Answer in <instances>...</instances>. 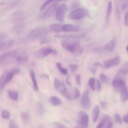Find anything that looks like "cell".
<instances>
[{
    "instance_id": "6da1fadb",
    "label": "cell",
    "mask_w": 128,
    "mask_h": 128,
    "mask_svg": "<svg viewBox=\"0 0 128 128\" xmlns=\"http://www.w3.org/2000/svg\"><path fill=\"white\" fill-rule=\"evenodd\" d=\"M62 47L72 54H80L82 50L80 42L78 40H66L61 42Z\"/></svg>"
},
{
    "instance_id": "7a4b0ae2",
    "label": "cell",
    "mask_w": 128,
    "mask_h": 128,
    "mask_svg": "<svg viewBox=\"0 0 128 128\" xmlns=\"http://www.w3.org/2000/svg\"><path fill=\"white\" fill-rule=\"evenodd\" d=\"M20 72V69L18 68H14L12 69L6 70L1 75L0 78V88L2 90L4 86L8 84L12 78L14 76Z\"/></svg>"
},
{
    "instance_id": "3957f363",
    "label": "cell",
    "mask_w": 128,
    "mask_h": 128,
    "mask_svg": "<svg viewBox=\"0 0 128 128\" xmlns=\"http://www.w3.org/2000/svg\"><path fill=\"white\" fill-rule=\"evenodd\" d=\"M88 14V12L86 8H80L72 10L68 14V17L70 20H78L86 18Z\"/></svg>"
},
{
    "instance_id": "277c9868",
    "label": "cell",
    "mask_w": 128,
    "mask_h": 128,
    "mask_svg": "<svg viewBox=\"0 0 128 128\" xmlns=\"http://www.w3.org/2000/svg\"><path fill=\"white\" fill-rule=\"evenodd\" d=\"M49 32L48 28L45 26H39L32 30L30 34L32 39H37L44 38Z\"/></svg>"
},
{
    "instance_id": "5b68a950",
    "label": "cell",
    "mask_w": 128,
    "mask_h": 128,
    "mask_svg": "<svg viewBox=\"0 0 128 128\" xmlns=\"http://www.w3.org/2000/svg\"><path fill=\"white\" fill-rule=\"evenodd\" d=\"M58 6V3L56 2L52 4L48 8H44L43 11L41 12L38 16V18L40 19H45L47 18L52 16L54 13H56V11Z\"/></svg>"
},
{
    "instance_id": "8992f818",
    "label": "cell",
    "mask_w": 128,
    "mask_h": 128,
    "mask_svg": "<svg viewBox=\"0 0 128 128\" xmlns=\"http://www.w3.org/2000/svg\"><path fill=\"white\" fill-rule=\"evenodd\" d=\"M67 10V6L66 4L62 3L59 5L56 11V20L60 22H64Z\"/></svg>"
},
{
    "instance_id": "52a82bcc",
    "label": "cell",
    "mask_w": 128,
    "mask_h": 128,
    "mask_svg": "<svg viewBox=\"0 0 128 128\" xmlns=\"http://www.w3.org/2000/svg\"><path fill=\"white\" fill-rule=\"evenodd\" d=\"M57 51L56 50L50 47L46 46L43 47L38 50L35 53V56L36 58H40L48 56L50 54H56Z\"/></svg>"
},
{
    "instance_id": "ba28073f",
    "label": "cell",
    "mask_w": 128,
    "mask_h": 128,
    "mask_svg": "<svg viewBox=\"0 0 128 128\" xmlns=\"http://www.w3.org/2000/svg\"><path fill=\"white\" fill-rule=\"evenodd\" d=\"M54 36L64 40H78L84 38L85 35L84 34H57Z\"/></svg>"
},
{
    "instance_id": "9c48e42d",
    "label": "cell",
    "mask_w": 128,
    "mask_h": 128,
    "mask_svg": "<svg viewBox=\"0 0 128 128\" xmlns=\"http://www.w3.org/2000/svg\"><path fill=\"white\" fill-rule=\"evenodd\" d=\"M89 118L88 116L84 111H80L78 114V124H79L82 128H88V125Z\"/></svg>"
},
{
    "instance_id": "30bf717a",
    "label": "cell",
    "mask_w": 128,
    "mask_h": 128,
    "mask_svg": "<svg viewBox=\"0 0 128 128\" xmlns=\"http://www.w3.org/2000/svg\"><path fill=\"white\" fill-rule=\"evenodd\" d=\"M16 54V50H12L4 53L0 56V62L2 64H8Z\"/></svg>"
},
{
    "instance_id": "8fae6325",
    "label": "cell",
    "mask_w": 128,
    "mask_h": 128,
    "mask_svg": "<svg viewBox=\"0 0 128 128\" xmlns=\"http://www.w3.org/2000/svg\"><path fill=\"white\" fill-rule=\"evenodd\" d=\"M80 104L86 110H88L90 108V100L89 98V92L88 90H85L83 92L81 97Z\"/></svg>"
},
{
    "instance_id": "7c38bea8",
    "label": "cell",
    "mask_w": 128,
    "mask_h": 128,
    "mask_svg": "<svg viewBox=\"0 0 128 128\" xmlns=\"http://www.w3.org/2000/svg\"><path fill=\"white\" fill-rule=\"evenodd\" d=\"M12 19L14 24L23 22V20L25 19V14L22 10L15 12L12 16Z\"/></svg>"
},
{
    "instance_id": "4fadbf2b",
    "label": "cell",
    "mask_w": 128,
    "mask_h": 128,
    "mask_svg": "<svg viewBox=\"0 0 128 128\" xmlns=\"http://www.w3.org/2000/svg\"><path fill=\"white\" fill-rule=\"evenodd\" d=\"M120 62V58L119 56H117L112 59L104 61V66L106 68H109L112 66H118Z\"/></svg>"
},
{
    "instance_id": "5bb4252c",
    "label": "cell",
    "mask_w": 128,
    "mask_h": 128,
    "mask_svg": "<svg viewBox=\"0 0 128 128\" xmlns=\"http://www.w3.org/2000/svg\"><path fill=\"white\" fill-rule=\"evenodd\" d=\"M80 30V28L70 24H63L62 26V31L66 32H76Z\"/></svg>"
},
{
    "instance_id": "9a60e30c",
    "label": "cell",
    "mask_w": 128,
    "mask_h": 128,
    "mask_svg": "<svg viewBox=\"0 0 128 128\" xmlns=\"http://www.w3.org/2000/svg\"><path fill=\"white\" fill-rule=\"evenodd\" d=\"M112 85L114 88L118 92H120L122 89L126 86L124 81L123 80L114 78L112 82Z\"/></svg>"
},
{
    "instance_id": "2e32d148",
    "label": "cell",
    "mask_w": 128,
    "mask_h": 128,
    "mask_svg": "<svg viewBox=\"0 0 128 128\" xmlns=\"http://www.w3.org/2000/svg\"><path fill=\"white\" fill-rule=\"evenodd\" d=\"M13 40H8L0 42V51L6 50L10 48L14 44Z\"/></svg>"
},
{
    "instance_id": "e0dca14e",
    "label": "cell",
    "mask_w": 128,
    "mask_h": 128,
    "mask_svg": "<svg viewBox=\"0 0 128 128\" xmlns=\"http://www.w3.org/2000/svg\"><path fill=\"white\" fill-rule=\"evenodd\" d=\"M62 25L60 24H53L50 25L48 28L49 32L58 34L62 32Z\"/></svg>"
},
{
    "instance_id": "ac0fdd59",
    "label": "cell",
    "mask_w": 128,
    "mask_h": 128,
    "mask_svg": "<svg viewBox=\"0 0 128 128\" xmlns=\"http://www.w3.org/2000/svg\"><path fill=\"white\" fill-rule=\"evenodd\" d=\"M115 44H116V40L115 39H112V40L108 42L104 46V49L106 52H111L113 51V50H114Z\"/></svg>"
},
{
    "instance_id": "d6986e66",
    "label": "cell",
    "mask_w": 128,
    "mask_h": 128,
    "mask_svg": "<svg viewBox=\"0 0 128 128\" xmlns=\"http://www.w3.org/2000/svg\"><path fill=\"white\" fill-rule=\"evenodd\" d=\"M16 62L18 63H22L26 62L28 59V56L25 54H16L15 56Z\"/></svg>"
},
{
    "instance_id": "ffe728a7",
    "label": "cell",
    "mask_w": 128,
    "mask_h": 128,
    "mask_svg": "<svg viewBox=\"0 0 128 128\" xmlns=\"http://www.w3.org/2000/svg\"><path fill=\"white\" fill-rule=\"evenodd\" d=\"M120 92L122 101L125 102L128 100V89L126 86L122 89Z\"/></svg>"
},
{
    "instance_id": "44dd1931",
    "label": "cell",
    "mask_w": 128,
    "mask_h": 128,
    "mask_svg": "<svg viewBox=\"0 0 128 128\" xmlns=\"http://www.w3.org/2000/svg\"><path fill=\"white\" fill-rule=\"evenodd\" d=\"M29 74H30V76L31 78V79L32 80V82L34 88L36 90L38 91V83H37V82H36V76H35L34 72L33 70H30V72H29Z\"/></svg>"
},
{
    "instance_id": "7402d4cb",
    "label": "cell",
    "mask_w": 128,
    "mask_h": 128,
    "mask_svg": "<svg viewBox=\"0 0 128 128\" xmlns=\"http://www.w3.org/2000/svg\"><path fill=\"white\" fill-rule=\"evenodd\" d=\"M24 28V22H21L15 24L14 26V30L16 34H20Z\"/></svg>"
},
{
    "instance_id": "603a6c76",
    "label": "cell",
    "mask_w": 128,
    "mask_h": 128,
    "mask_svg": "<svg viewBox=\"0 0 128 128\" xmlns=\"http://www.w3.org/2000/svg\"><path fill=\"white\" fill-rule=\"evenodd\" d=\"M100 114V108L98 106H96L92 110V118L94 122L96 121Z\"/></svg>"
},
{
    "instance_id": "cb8c5ba5",
    "label": "cell",
    "mask_w": 128,
    "mask_h": 128,
    "mask_svg": "<svg viewBox=\"0 0 128 128\" xmlns=\"http://www.w3.org/2000/svg\"><path fill=\"white\" fill-rule=\"evenodd\" d=\"M112 2L111 0H110L108 2L106 12V21L108 22L110 20V18L112 12Z\"/></svg>"
},
{
    "instance_id": "d4e9b609",
    "label": "cell",
    "mask_w": 128,
    "mask_h": 128,
    "mask_svg": "<svg viewBox=\"0 0 128 128\" xmlns=\"http://www.w3.org/2000/svg\"><path fill=\"white\" fill-rule=\"evenodd\" d=\"M50 101L54 106H59L62 104V100L57 96H52L50 98Z\"/></svg>"
},
{
    "instance_id": "484cf974",
    "label": "cell",
    "mask_w": 128,
    "mask_h": 128,
    "mask_svg": "<svg viewBox=\"0 0 128 128\" xmlns=\"http://www.w3.org/2000/svg\"><path fill=\"white\" fill-rule=\"evenodd\" d=\"M8 96L10 98H12L16 101H17L18 100V92L10 90H8Z\"/></svg>"
},
{
    "instance_id": "4316f807",
    "label": "cell",
    "mask_w": 128,
    "mask_h": 128,
    "mask_svg": "<svg viewBox=\"0 0 128 128\" xmlns=\"http://www.w3.org/2000/svg\"><path fill=\"white\" fill-rule=\"evenodd\" d=\"M20 118L24 122H27L30 118L29 114L27 112H22L20 113Z\"/></svg>"
},
{
    "instance_id": "83f0119b",
    "label": "cell",
    "mask_w": 128,
    "mask_h": 128,
    "mask_svg": "<svg viewBox=\"0 0 128 128\" xmlns=\"http://www.w3.org/2000/svg\"><path fill=\"white\" fill-rule=\"evenodd\" d=\"M56 66L57 68L59 69L60 71L63 74H68V70L66 68H62V64L60 62H57L56 64Z\"/></svg>"
},
{
    "instance_id": "f1b7e54d",
    "label": "cell",
    "mask_w": 128,
    "mask_h": 128,
    "mask_svg": "<svg viewBox=\"0 0 128 128\" xmlns=\"http://www.w3.org/2000/svg\"><path fill=\"white\" fill-rule=\"evenodd\" d=\"M80 96V92L79 90L76 88H74L72 91V98L73 99H76Z\"/></svg>"
},
{
    "instance_id": "f546056e",
    "label": "cell",
    "mask_w": 128,
    "mask_h": 128,
    "mask_svg": "<svg viewBox=\"0 0 128 128\" xmlns=\"http://www.w3.org/2000/svg\"><path fill=\"white\" fill-rule=\"evenodd\" d=\"M1 117L3 118L8 119L10 117V112L6 110H3L2 111V114H1Z\"/></svg>"
},
{
    "instance_id": "4dcf8cb0",
    "label": "cell",
    "mask_w": 128,
    "mask_h": 128,
    "mask_svg": "<svg viewBox=\"0 0 128 128\" xmlns=\"http://www.w3.org/2000/svg\"><path fill=\"white\" fill-rule=\"evenodd\" d=\"M8 128H18V126L16 120H11L9 122Z\"/></svg>"
},
{
    "instance_id": "1f68e13d",
    "label": "cell",
    "mask_w": 128,
    "mask_h": 128,
    "mask_svg": "<svg viewBox=\"0 0 128 128\" xmlns=\"http://www.w3.org/2000/svg\"><path fill=\"white\" fill-rule=\"evenodd\" d=\"M60 85H61V82L58 78H56L54 80V86L56 90H58L60 87Z\"/></svg>"
},
{
    "instance_id": "d6a6232c",
    "label": "cell",
    "mask_w": 128,
    "mask_h": 128,
    "mask_svg": "<svg viewBox=\"0 0 128 128\" xmlns=\"http://www.w3.org/2000/svg\"><path fill=\"white\" fill-rule=\"evenodd\" d=\"M88 84L91 88L94 90H95V80L94 78H90L88 80Z\"/></svg>"
},
{
    "instance_id": "836d02e7",
    "label": "cell",
    "mask_w": 128,
    "mask_h": 128,
    "mask_svg": "<svg viewBox=\"0 0 128 128\" xmlns=\"http://www.w3.org/2000/svg\"><path fill=\"white\" fill-rule=\"evenodd\" d=\"M53 126L54 128H67L64 124L56 122L53 123Z\"/></svg>"
},
{
    "instance_id": "e575fe53",
    "label": "cell",
    "mask_w": 128,
    "mask_h": 128,
    "mask_svg": "<svg viewBox=\"0 0 128 128\" xmlns=\"http://www.w3.org/2000/svg\"><path fill=\"white\" fill-rule=\"evenodd\" d=\"M55 0H46L42 6L41 8H40V10H42L44 8H45L48 4H51L52 2H54Z\"/></svg>"
},
{
    "instance_id": "d590c367",
    "label": "cell",
    "mask_w": 128,
    "mask_h": 128,
    "mask_svg": "<svg viewBox=\"0 0 128 128\" xmlns=\"http://www.w3.org/2000/svg\"><path fill=\"white\" fill-rule=\"evenodd\" d=\"M114 118L115 120V122L118 124H122V120L120 116L118 114H116L114 115Z\"/></svg>"
},
{
    "instance_id": "8d00e7d4",
    "label": "cell",
    "mask_w": 128,
    "mask_h": 128,
    "mask_svg": "<svg viewBox=\"0 0 128 128\" xmlns=\"http://www.w3.org/2000/svg\"><path fill=\"white\" fill-rule=\"evenodd\" d=\"M36 108H37V111L40 114H42L44 112V108L42 106V104L40 103L39 102H38L36 104Z\"/></svg>"
},
{
    "instance_id": "74e56055",
    "label": "cell",
    "mask_w": 128,
    "mask_h": 128,
    "mask_svg": "<svg viewBox=\"0 0 128 128\" xmlns=\"http://www.w3.org/2000/svg\"><path fill=\"white\" fill-rule=\"evenodd\" d=\"M122 73L124 75L126 74L127 73H128V62H126L122 69H120Z\"/></svg>"
},
{
    "instance_id": "f35d334b",
    "label": "cell",
    "mask_w": 128,
    "mask_h": 128,
    "mask_svg": "<svg viewBox=\"0 0 128 128\" xmlns=\"http://www.w3.org/2000/svg\"><path fill=\"white\" fill-rule=\"evenodd\" d=\"M112 124H113L112 120H111L110 119H109L104 123V126L105 125V128H112Z\"/></svg>"
},
{
    "instance_id": "ab89813d",
    "label": "cell",
    "mask_w": 128,
    "mask_h": 128,
    "mask_svg": "<svg viewBox=\"0 0 128 128\" xmlns=\"http://www.w3.org/2000/svg\"><path fill=\"white\" fill-rule=\"evenodd\" d=\"M124 24L125 26H128V10L126 11L124 16Z\"/></svg>"
},
{
    "instance_id": "60d3db41",
    "label": "cell",
    "mask_w": 128,
    "mask_h": 128,
    "mask_svg": "<svg viewBox=\"0 0 128 128\" xmlns=\"http://www.w3.org/2000/svg\"><path fill=\"white\" fill-rule=\"evenodd\" d=\"M106 76L104 74H101L100 76V80L102 82H104L106 80Z\"/></svg>"
},
{
    "instance_id": "b9f144b4",
    "label": "cell",
    "mask_w": 128,
    "mask_h": 128,
    "mask_svg": "<svg viewBox=\"0 0 128 128\" xmlns=\"http://www.w3.org/2000/svg\"><path fill=\"white\" fill-rule=\"evenodd\" d=\"M76 80L78 85H80V80H81V76L80 74H76L75 76Z\"/></svg>"
},
{
    "instance_id": "7bdbcfd3",
    "label": "cell",
    "mask_w": 128,
    "mask_h": 128,
    "mask_svg": "<svg viewBox=\"0 0 128 128\" xmlns=\"http://www.w3.org/2000/svg\"><path fill=\"white\" fill-rule=\"evenodd\" d=\"M70 66L71 71L72 72H74L76 71V70L77 69V68H78V66L76 64H70Z\"/></svg>"
},
{
    "instance_id": "ee69618b",
    "label": "cell",
    "mask_w": 128,
    "mask_h": 128,
    "mask_svg": "<svg viewBox=\"0 0 128 128\" xmlns=\"http://www.w3.org/2000/svg\"><path fill=\"white\" fill-rule=\"evenodd\" d=\"M100 106H101L102 108L106 109V106H107L106 102H100Z\"/></svg>"
},
{
    "instance_id": "f6af8a7d",
    "label": "cell",
    "mask_w": 128,
    "mask_h": 128,
    "mask_svg": "<svg viewBox=\"0 0 128 128\" xmlns=\"http://www.w3.org/2000/svg\"><path fill=\"white\" fill-rule=\"evenodd\" d=\"M96 87L98 90H100L102 89V86L100 82L98 80H96Z\"/></svg>"
},
{
    "instance_id": "bcb514c9",
    "label": "cell",
    "mask_w": 128,
    "mask_h": 128,
    "mask_svg": "<svg viewBox=\"0 0 128 128\" xmlns=\"http://www.w3.org/2000/svg\"><path fill=\"white\" fill-rule=\"evenodd\" d=\"M122 120L124 122L128 124V114H126L122 118Z\"/></svg>"
},
{
    "instance_id": "7dc6e473",
    "label": "cell",
    "mask_w": 128,
    "mask_h": 128,
    "mask_svg": "<svg viewBox=\"0 0 128 128\" xmlns=\"http://www.w3.org/2000/svg\"><path fill=\"white\" fill-rule=\"evenodd\" d=\"M104 125V122L102 121H101L96 126V128H102Z\"/></svg>"
},
{
    "instance_id": "c3c4849f",
    "label": "cell",
    "mask_w": 128,
    "mask_h": 128,
    "mask_svg": "<svg viewBox=\"0 0 128 128\" xmlns=\"http://www.w3.org/2000/svg\"><path fill=\"white\" fill-rule=\"evenodd\" d=\"M94 67H97V66H100V67H102V66L98 62H96L94 64Z\"/></svg>"
},
{
    "instance_id": "681fc988",
    "label": "cell",
    "mask_w": 128,
    "mask_h": 128,
    "mask_svg": "<svg viewBox=\"0 0 128 128\" xmlns=\"http://www.w3.org/2000/svg\"><path fill=\"white\" fill-rule=\"evenodd\" d=\"M66 84H68V85H71V83H70V80H69V78H68V76L66 78Z\"/></svg>"
},
{
    "instance_id": "f907efd6",
    "label": "cell",
    "mask_w": 128,
    "mask_h": 128,
    "mask_svg": "<svg viewBox=\"0 0 128 128\" xmlns=\"http://www.w3.org/2000/svg\"><path fill=\"white\" fill-rule=\"evenodd\" d=\"M74 128H82V127L79 124H78L77 126H76Z\"/></svg>"
},
{
    "instance_id": "816d5d0a",
    "label": "cell",
    "mask_w": 128,
    "mask_h": 128,
    "mask_svg": "<svg viewBox=\"0 0 128 128\" xmlns=\"http://www.w3.org/2000/svg\"><path fill=\"white\" fill-rule=\"evenodd\" d=\"M126 50H127V52H128V45L127 46H126Z\"/></svg>"
},
{
    "instance_id": "f5cc1de1",
    "label": "cell",
    "mask_w": 128,
    "mask_h": 128,
    "mask_svg": "<svg viewBox=\"0 0 128 128\" xmlns=\"http://www.w3.org/2000/svg\"><path fill=\"white\" fill-rule=\"evenodd\" d=\"M58 1L59 2H60V1H64V0H58Z\"/></svg>"
}]
</instances>
